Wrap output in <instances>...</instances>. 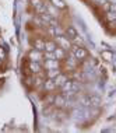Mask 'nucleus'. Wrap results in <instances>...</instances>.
<instances>
[{"mask_svg":"<svg viewBox=\"0 0 116 133\" xmlns=\"http://www.w3.org/2000/svg\"><path fill=\"white\" fill-rule=\"evenodd\" d=\"M69 78H70V77H69V74H66L64 71H62L60 74H57V76H56L55 78H53V81H55V84H56V88L59 90V88L62 87V85H63L64 83H66V81L69 80Z\"/></svg>","mask_w":116,"mask_h":133,"instance_id":"1a4fd4ad","label":"nucleus"},{"mask_svg":"<svg viewBox=\"0 0 116 133\" xmlns=\"http://www.w3.org/2000/svg\"><path fill=\"white\" fill-rule=\"evenodd\" d=\"M71 87H73V80H71V78H69V80L64 83V84L62 85L59 90H60V92H67V91H70V90H71Z\"/></svg>","mask_w":116,"mask_h":133,"instance_id":"dca6fc26","label":"nucleus"},{"mask_svg":"<svg viewBox=\"0 0 116 133\" xmlns=\"http://www.w3.org/2000/svg\"><path fill=\"white\" fill-rule=\"evenodd\" d=\"M2 62H3V60H2V59H0V64H2Z\"/></svg>","mask_w":116,"mask_h":133,"instance_id":"bb28decb","label":"nucleus"},{"mask_svg":"<svg viewBox=\"0 0 116 133\" xmlns=\"http://www.w3.org/2000/svg\"><path fill=\"white\" fill-rule=\"evenodd\" d=\"M6 57H7V52H6V49L3 48V46H0V59L4 60Z\"/></svg>","mask_w":116,"mask_h":133,"instance_id":"b1692460","label":"nucleus"},{"mask_svg":"<svg viewBox=\"0 0 116 133\" xmlns=\"http://www.w3.org/2000/svg\"><path fill=\"white\" fill-rule=\"evenodd\" d=\"M108 3H111V4H112V3H116V0H108Z\"/></svg>","mask_w":116,"mask_h":133,"instance_id":"a878e982","label":"nucleus"},{"mask_svg":"<svg viewBox=\"0 0 116 133\" xmlns=\"http://www.w3.org/2000/svg\"><path fill=\"white\" fill-rule=\"evenodd\" d=\"M55 42H56V45L57 46H60V48H63L64 51H70L71 49V46H73V42H71V39H69L64 34H59V35H56L55 38Z\"/></svg>","mask_w":116,"mask_h":133,"instance_id":"f03ea898","label":"nucleus"},{"mask_svg":"<svg viewBox=\"0 0 116 133\" xmlns=\"http://www.w3.org/2000/svg\"><path fill=\"white\" fill-rule=\"evenodd\" d=\"M108 25H109V31L111 32H116V20H113V21H108Z\"/></svg>","mask_w":116,"mask_h":133,"instance_id":"412c9836","label":"nucleus"},{"mask_svg":"<svg viewBox=\"0 0 116 133\" xmlns=\"http://www.w3.org/2000/svg\"><path fill=\"white\" fill-rule=\"evenodd\" d=\"M101 57L105 60V62H112V59H113V53L111 51H102L101 52Z\"/></svg>","mask_w":116,"mask_h":133,"instance_id":"f3484780","label":"nucleus"},{"mask_svg":"<svg viewBox=\"0 0 116 133\" xmlns=\"http://www.w3.org/2000/svg\"><path fill=\"white\" fill-rule=\"evenodd\" d=\"M56 42H55V39L53 38H46V41H45V51H48V52H53L56 49Z\"/></svg>","mask_w":116,"mask_h":133,"instance_id":"ddd939ff","label":"nucleus"},{"mask_svg":"<svg viewBox=\"0 0 116 133\" xmlns=\"http://www.w3.org/2000/svg\"><path fill=\"white\" fill-rule=\"evenodd\" d=\"M91 3L95 4V6H98V7H102L105 3H108V0H91Z\"/></svg>","mask_w":116,"mask_h":133,"instance_id":"5701e85b","label":"nucleus"},{"mask_svg":"<svg viewBox=\"0 0 116 133\" xmlns=\"http://www.w3.org/2000/svg\"><path fill=\"white\" fill-rule=\"evenodd\" d=\"M57 10H66L67 9V3L64 0H49Z\"/></svg>","mask_w":116,"mask_h":133,"instance_id":"4468645a","label":"nucleus"},{"mask_svg":"<svg viewBox=\"0 0 116 133\" xmlns=\"http://www.w3.org/2000/svg\"><path fill=\"white\" fill-rule=\"evenodd\" d=\"M28 70H30V74H38V73H42L43 67H42V63L39 62H30L28 60Z\"/></svg>","mask_w":116,"mask_h":133,"instance_id":"423d86ee","label":"nucleus"},{"mask_svg":"<svg viewBox=\"0 0 116 133\" xmlns=\"http://www.w3.org/2000/svg\"><path fill=\"white\" fill-rule=\"evenodd\" d=\"M53 53H55V57L57 60H60L62 63H63V60L66 59L67 56V51H64L63 48H60V46H56V49L53 51Z\"/></svg>","mask_w":116,"mask_h":133,"instance_id":"9b49d317","label":"nucleus"},{"mask_svg":"<svg viewBox=\"0 0 116 133\" xmlns=\"http://www.w3.org/2000/svg\"><path fill=\"white\" fill-rule=\"evenodd\" d=\"M63 34L66 35L69 39H71V41H73L76 37H78V31L76 30L74 25H67L66 28H64V32H63Z\"/></svg>","mask_w":116,"mask_h":133,"instance_id":"9d476101","label":"nucleus"},{"mask_svg":"<svg viewBox=\"0 0 116 133\" xmlns=\"http://www.w3.org/2000/svg\"><path fill=\"white\" fill-rule=\"evenodd\" d=\"M67 104V98L64 97L62 92L59 94H55V99H53V107L57 108V109H62V108H64Z\"/></svg>","mask_w":116,"mask_h":133,"instance_id":"39448f33","label":"nucleus"},{"mask_svg":"<svg viewBox=\"0 0 116 133\" xmlns=\"http://www.w3.org/2000/svg\"><path fill=\"white\" fill-rule=\"evenodd\" d=\"M105 18H106V21H113V20H116V11H112V10L106 11V13H105Z\"/></svg>","mask_w":116,"mask_h":133,"instance_id":"6ab92c4d","label":"nucleus"},{"mask_svg":"<svg viewBox=\"0 0 116 133\" xmlns=\"http://www.w3.org/2000/svg\"><path fill=\"white\" fill-rule=\"evenodd\" d=\"M27 59L30 60V62L42 63L43 62V52L38 51V49H35V48H31L30 51H28V53H27Z\"/></svg>","mask_w":116,"mask_h":133,"instance_id":"7ed1b4c3","label":"nucleus"},{"mask_svg":"<svg viewBox=\"0 0 116 133\" xmlns=\"http://www.w3.org/2000/svg\"><path fill=\"white\" fill-rule=\"evenodd\" d=\"M81 104L84 107H91V102H90V95H85L81 98Z\"/></svg>","mask_w":116,"mask_h":133,"instance_id":"aec40b11","label":"nucleus"},{"mask_svg":"<svg viewBox=\"0 0 116 133\" xmlns=\"http://www.w3.org/2000/svg\"><path fill=\"white\" fill-rule=\"evenodd\" d=\"M46 13L48 14H50V16L53 17V18H57V17H59V10L56 9L55 6L52 4V3H46Z\"/></svg>","mask_w":116,"mask_h":133,"instance_id":"f8f14e48","label":"nucleus"},{"mask_svg":"<svg viewBox=\"0 0 116 133\" xmlns=\"http://www.w3.org/2000/svg\"><path fill=\"white\" fill-rule=\"evenodd\" d=\"M45 41H46V39L43 37H35L31 41V45H32V48H35V49H38V51L43 52V51H45Z\"/></svg>","mask_w":116,"mask_h":133,"instance_id":"0eeeda50","label":"nucleus"},{"mask_svg":"<svg viewBox=\"0 0 116 133\" xmlns=\"http://www.w3.org/2000/svg\"><path fill=\"white\" fill-rule=\"evenodd\" d=\"M43 59H56V57H55V53L53 52L43 51Z\"/></svg>","mask_w":116,"mask_h":133,"instance_id":"4be33fe9","label":"nucleus"},{"mask_svg":"<svg viewBox=\"0 0 116 133\" xmlns=\"http://www.w3.org/2000/svg\"><path fill=\"white\" fill-rule=\"evenodd\" d=\"M111 10L112 11H116V3H112L111 4Z\"/></svg>","mask_w":116,"mask_h":133,"instance_id":"393cba45","label":"nucleus"},{"mask_svg":"<svg viewBox=\"0 0 116 133\" xmlns=\"http://www.w3.org/2000/svg\"><path fill=\"white\" fill-rule=\"evenodd\" d=\"M90 102H91V107H98L101 104V98L97 95H90Z\"/></svg>","mask_w":116,"mask_h":133,"instance_id":"a211bd4d","label":"nucleus"},{"mask_svg":"<svg viewBox=\"0 0 116 133\" xmlns=\"http://www.w3.org/2000/svg\"><path fill=\"white\" fill-rule=\"evenodd\" d=\"M70 52L76 56V59H77L80 63L88 60V57H90V52L84 48V45H74V44H73V46H71V49H70Z\"/></svg>","mask_w":116,"mask_h":133,"instance_id":"f257e3e1","label":"nucleus"},{"mask_svg":"<svg viewBox=\"0 0 116 133\" xmlns=\"http://www.w3.org/2000/svg\"><path fill=\"white\" fill-rule=\"evenodd\" d=\"M43 70H49V69H62V62L57 59H43L42 62Z\"/></svg>","mask_w":116,"mask_h":133,"instance_id":"20e7f679","label":"nucleus"},{"mask_svg":"<svg viewBox=\"0 0 116 133\" xmlns=\"http://www.w3.org/2000/svg\"><path fill=\"white\" fill-rule=\"evenodd\" d=\"M0 34H2V32H0Z\"/></svg>","mask_w":116,"mask_h":133,"instance_id":"cd10ccee","label":"nucleus"},{"mask_svg":"<svg viewBox=\"0 0 116 133\" xmlns=\"http://www.w3.org/2000/svg\"><path fill=\"white\" fill-rule=\"evenodd\" d=\"M62 73V69H49V70H45V76L46 78H55L57 74Z\"/></svg>","mask_w":116,"mask_h":133,"instance_id":"2eb2a0df","label":"nucleus"},{"mask_svg":"<svg viewBox=\"0 0 116 133\" xmlns=\"http://www.w3.org/2000/svg\"><path fill=\"white\" fill-rule=\"evenodd\" d=\"M42 90L45 92H55L57 88H56V84H55V81H53V78H45Z\"/></svg>","mask_w":116,"mask_h":133,"instance_id":"6e6552de","label":"nucleus"}]
</instances>
